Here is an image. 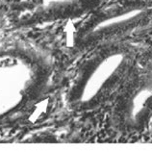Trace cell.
Wrapping results in <instances>:
<instances>
[{
	"label": "cell",
	"instance_id": "6da1fadb",
	"mask_svg": "<svg viewBox=\"0 0 152 152\" xmlns=\"http://www.w3.org/2000/svg\"><path fill=\"white\" fill-rule=\"evenodd\" d=\"M133 61L130 47L119 45L98 47L80 67L71 89V102L83 110L101 105L127 77Z\"/></svg>",
	"mask_w": 152,
	"mask_h": 152
},
{
	"label": "cell",
	"instance_id": "7a4b0ae2",
	"mask_svg": "<svg viewBox=\"0 0 152 152\" xmlns=\"http://www.w3.org/2000/svg\"><path fill=\"white\" fill-rule=\"evenodd\" d=\"M121 122L130 130H139L152 117V73L134 85L122 101Z\"/></svg>",
	"mask_w": 152,
	"mask_h": 152
},
{
	"label": "cell",
	"instance_id": "3957f363",
	"mask_svg": "<svg viewBox=\"0 0 152 152\" xmlns=\"http://www.w3.org/2000/svg\"><path fill=\"white\" fill-rule=\"evenodd\" d=\"M151 73H152V71H151Z\"/></svg>",
	"mask_w": 152,
	"mask_h": 152
}]
</instances>
